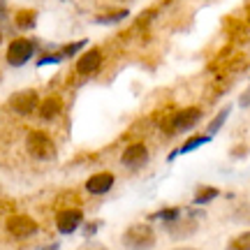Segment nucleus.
Wrapping results in <instances>:
<instances>
[{
  "instance_id": "2",
  "label": "nucleus",
  "mask_w": 250,
  "mask_h": 250,
  "mask_svg": "<svg viewBox=\"0 0 250 250\" xmlns=\"http://www.w3.org/2000/svg\"><path fill=\"white\" fill-rule=\"evenodd\" d=\"M40 51V44H37V40H30V37H17V40H12L7 46V54H5V61H7L9 67H23L28 62L33 61Z\"/></svg>"
},
{
  "instance_id": "28",
  "label": "nucleus",
  "mask_w": 250,
  "mask_h": 250,
  "mask_svg": "<svg viewBox=\"0 0 250 250\" xmlns=\"http://www.w3.org/2000/svg\"><path fill=\"white\" fill-rule=\"evenodd\" d=\"M0 19H5V5L0 2Z\"/></svg>"
},
{
  "instance_id": "3",
  "label": "nucleus",
  "mask_w": 250,
  "mask_h": 250,
  "mask_svg": "<svg viewBox=\"0 0 250 250\" xmlns=\"http://www.w3.org/2000/svg\"><path fill=\"white\" fill-rule=\"evenodd\" d=\"M202 211H188V215H181L171 223H165V232L171 241H186L190 236H195L197 229H199V218H202Z\"/></svg>"
},
{
  "instance_id": "8",
  "label": "nucleus",
  "mask_w": 250,
  "mask_h": 250,
  "mask_svg": "<svg viewBox=\"0 0 250 250\" xmlns=\"http://www.w3.org/2000/svg\"><path fill=\"white\" fill-rule=\"evenodd\" d=\"M83 225V213L81 208H62L61 213L56 215V229L62 234V236H70L77 229H81Z\"/></svg>"
},
{
  "instance_id": "4",
  "label": "nucleus",
  "mask_w": 250,
  "mask_h": 250,
  "mask_svg": "<svg viewBox=\"0 0 250 250\" xmlns=\"http://www.w3.org/2000/svg\"><path fill=\"white\" fill-rule=\"evenodd\" d=\"M26 151L30 158H35V160H40V162H46V160H54L56 158V144L46 132L33 130V132H28V137H26Z\"/></svg>"
},
{
  "instance_id": "11",
  "label": "nucleus",
  "mask_w": 250,
  "mask_h": 250,
  "mask_svg": "<svg viewBox=\"0 0 250 250\" xmlns=\"http://www.w3.org/2000/svg\"><path fill=\"white\" fill-rule=\"evenodd\" d=\"M102 65V51L100 49H88L83 56H79L77 61V72L81 77H88V74H95Z\"/></svg>"
},
{
  "instance_id": "16",
  "label": "nucleus",
  "mask_w": 250,
  "mask_h": 250,
  "mask_svg": "<svg viewBox=\"0 0 250 250\" xmlns=\"http://www.w3.org/2000/svg\"><path fill=\"white\" fill-rule=\"evenodd\" d=\"M183 215V211H181L179 206H167V208H160V211H155V213L148 215V220H160L162 225L165 223H171V220H176V218H181Z\"/></svg>"
},
{
  "instance_id": "12",
  "label": "nucleus",
  "mask_w": 250,
  "mask_h": 250,
  "mask_svg": "<svg viewBox=\"0 0 250 250\" xmlns=\"http://www.w3.org/2000/svg\"><path fill=\"white\" fill-rule=\"evenodd\" d=\"M211 139H213V137H211V134H195V137H190V139H188L186 144H181L179 148H176V151H171L169 153V158H167V160H176V158H179V155H188V153H192V151H197V148H202V146H204V144H208L211 142Z\"/></svg>"
},
{
  "instance_id": "21",
  "label": "nucleus",
  "mask_w": 250,
  "mask_h": 250,
  "mask_svg": "<svg viewBox=\"0 0 250 250\" xmlns=\"http://www.w3.org/2000/svg\"><path fill=\"white\" fill-rule=\"evenodd\" d=\"M232 220H234V223L250 225V204H241V206H236V211L232 213Z\"/></svg>"
},
{
  "instance_id": "17",
  "label": "nucleus",
  "mask_w": 250,
  "mask_h": 250,
  "mask_svg": "<svg viewBox=\"0 0 250 250\" xmlns=\"http://www.w3.org/2000/svg\"><path fill=\"white\" fill-rule=\"evenodd\" d=\"M229 114H232V107H225V109H220L218 114H215L213 118H211V123L206 125V134H218L220 130H223V125H225V121L229 118Z\"/></svg>"
},
{
  "instance_id": "29",
  "label": "nucleus",
  "mask_w": 250,
  "mask_h": 250,
  "mask_svg": "<svg viewBox=\"0 0 250 250\" xmlns=\"http://www.w3.org/2000/svg\"><path fill=\"white\" fill-rule=\"evenodd\" d=\"M0 44H2V30H0Z\"/></svg>"
},
{
  "instance_id": "6",
  "label": "nucleus",
  "mask_w": 250,
  "mask_h": 250,
  "mask_svg": "<svg viewBox=\"0 0 250 250\" xmlns=\"http://www.w3.org/2000/svg\"><path fill=\"white\" fill-rule=\"evenodd\" d=\"M202 118H204V111L199 107H186L181 109V111H176L174 114V118H171V132L179 134V132H190V130H195L197 125L202 123Z\"/></svg>"
},
{
  "instance_id": "1",
  "label": "nucleus",
  "mask_w": 250,
  "mask_h": 250,
  "mask_svg": "<svg viewBox=\"0 0 250 250\" xmlns=\"http://www.w3.org/2000/svg\"><path fill=\"white\" fill-rule=\"evenodd\" d=\"M125 250H153L158 243V234L151 223H134L121 234Z\"/></svg>"
},
{
  "instance_id": "9",
  "label": "nucleus",
  "mask_w": 250,
  "mask_h": 250,
  "mask_svg": "<svg viewBox=\"0 0 250 250\" xmlns=\"http://www.w3.org/2000/svg\"><path fill=\"white\" fill-rule=\"evenodd\" d=\"M37 223L30 218V215H12L7 220V232L14 236V239H30L37 234Z\"/></svg>"
},
{
  "instance_id": "7",
  "label": "nucleus",
  "mask_w": 250,
  "mask_h": 250,
  "mask_svg": "<svg viewBox=\"0 0 250 250\" xmlns=\"http://www.w3.org/2000/svg\"><path fill=\"white\" fill-rule=\"evenodd\" d=\"M148 160H151V153L146 148V144H142V142L130 144L123 151V155H121V165H123L125 169H132V171L144 169L148 165Z\"/></svg>"
},
{
  "instance_id": "15",
  "label": "nucleus",
  "mask_w": 250,
  "mask_h": 250,
  "mask_svg": "<svg viewBox=\"0 0 250 250\" xmlns=\"http://www.w3.org/2000/svg\"><path fill=\"white\" fill-rule=\"evenodd\" d=\"M14 23H17L19 30H33L37 23V12L35 9H21L14 17Z\"/></svg>"
},
{
  "instance_id": "23",
  "label": "nucleus",
  "mask_w": 250,
  "mask_h": 250,
  "mask_svg": "<svg viewBox=\"0 0 250 250\" xmlns=\"http://www.w3.org/2000/svg\"><path fill=\"white\" fill-rule=\"evenodd\" d=\"M102 220H90V223H86V225H81V229H83V236H86V241L88 239H93L95 234L100 232V227H102Z\"/></svg>"
},
{
  "instance_id": "10",
  "label": "nucleus",
  "mask_w": 250,
  "mask_h": 250,
  "mask_svg": "<svg viewBox=\"0 0 250 250\" xmlns=\"http://www.w3.org/2000/svg\"><path fill=\"white\" fill-rule=\"evenodd\" d=\"M114 183H116V176H114L111 171H98V174L88 176V181H86V192H88V195H95V197H102V195H107V192H111Z\"/></svg>"
},
{
  "instance_id": "13",
  "label": "nucleus",
  "mask_w": 250,
  "mask_h": 250,
  "mask_svg": "<svg viewBox=\"0 0 250 250\" xmlns=\"http://www.w3.org/2000/svg\"><path fill=\"white\" fill-rule=\"evenodd\" d=\"M61 111H62V102H61V98H56V95L44 98L42 102H40V109H37V114L44 118V121H54V118H58Z\"/></svg>"
},
{
  "instance_id": "19",
  "label": "nucleus",
  "mask_w": 250,
  "mask_h": 250,
  "mask_svg": "<svg viewBox=\"0 0 250 250\" xmlns=\"http://www.w3.org/2000/svg\"><path fill=\"white\" fill-rule=\"evenodd\" d=\"M225 250H250V229H246V232L232 236Z\"/></svg>"
},
{
  "instance_id": "14",
  "label": "nucleus",
  "mask_w": 250,
  "mask_h": 250,
  "mask_svg": "<svg viewBox=\"0 0 250 250\" xmlns=\"http://www.w3.org/2000/svg\"><path fill=\"white\" fill-rule=\"evenodd\" d=\"M220 197V190L213 186H199L195 190V197H192V204L195 206H206L211 204L213 199H218Z\"/></svg>"
},
{
  "instance_id": "5",
  "label": "nucleus",
  "mask_w": 250,
  "mask_h": 250,
  "mask_svg": "<svg viewBox=\"0 0 250 250\" xmlns=\"http://www.w3.org/2000/svg\"><path fill=\"white\" fill-rule=\"evenodd\" d=\"M40 95H37V90L33 88H26V90H19V93H14L12 98L7 100V107L9 111H14V114H19V116H30L33 111H37L40 109Z\"/></svg>"
},
{
  "instance_id": "26",
  "label": "nucleus",
  "mask_w": 250,
  "mask_h": 250,
  "mask_svg": "<svg viewBox=\"0 0 250 250\" xmlns=\"http://www.w3.org/2000/svg\"><path fill=\"white\" fill-rule=\"evenodd\" d=\"M40 250H61V243L54 241V243H49V246H42Z\"/></svg>"
},
{
  "instance_id": "27",
  "label": "nucleus",
  "mask_w": 250,
  "mask_h": 250,
  "mask_svg": "<svg viewBox=\"0 0 250 250\" xmlns=\"http://www.w3.org/2000/svg\"><path fill=\"white\" fill-rule=\"evenodd\" d=\"M171 250H199V248H192V246H176V248H171Z\"/></svg>"
},
{
  "instance_id": "18",
  "label": "nucleus",
  "mask_w": 250,
  "mask_h": 250,
  "mask_svg": "<svg viewBox=\"0 0 250 250\" xmlns=\"http://www.w3.org/2000/svg\"><path fill=\"white\" fill-rule=\"evenodd\" d=\"M127 9H116V12H109V14H100L98 19H95V23H100V26H114V23H121L123 19H127Z\"/></svg>"
},
{
  "instance_id": "22",
  "label": "nucleus",
  "mask_w": 250,
  "mask_h": 250,
  "mask_svg": "<svg viewBox=\"0 0 250 250\" xmlns=\"http://www.w3.org/2000/svg\"><path fill=\"white\" fill-rule=\"evenodd\" d=\"M65 58H62V54L58 51V54H44V56H40L35 61L37 67H44V65H58V62H62Z\"/></svg>"
},
{
  "instance_id": "25",
  "label": "nucleus",
  "mask_w": 250,
  "mask_h": 250,
  "mask_svg": "<svg viewBox=\"0 0 250 250\" xmlns=\"http://www.w3.org/2000/svg\"><path fill=\"white\" fill-rule=\"evenodd\" d=\"M239 107H241V109H248L250 107V86L241 93V98H239Z\"/></svg>"
},
{
  "instance_id": "24",
  "label": "nucleus",
  "mask_w": 250,
  "mask_h": 250,
  "mask_svg": "<svg viewBox=\"0 0 250 250\" xmlns=\"http://www.w3.org/2000/svg\"><path fill=\"white\" fill-rule=\"evenodd\" d=\"M77 250H109L104 243H100V241H93V239H88L86 243H81Z\"/></svg>"
},
{
  "instance_id": "20",
  "label": "nucleus",
  "mask_w": 250,
  "mask_h": 250,
  "mask_svg": "<svg viewBox=\"0 0 250 250\" xmlns=\"http://www.w3.org/2000/svg\"><path fill=\"white\" fill-rule=\"evenodd\" d=\"M86 46H88V40H77V42H72V44H62L61 54H62V58H72V56H77L81 49H86Z\"/></svg>"
}]
</instances>
